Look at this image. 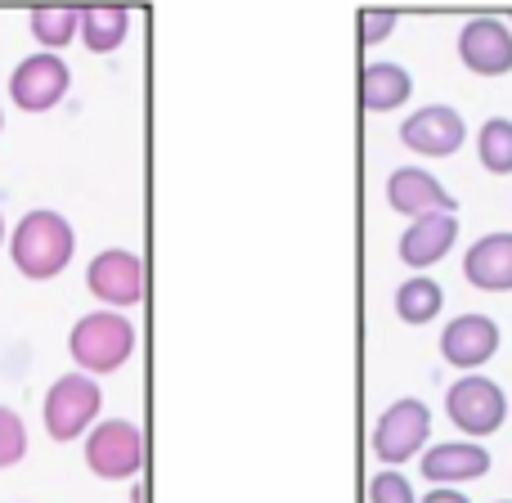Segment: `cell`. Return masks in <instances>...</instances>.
Wrapping results in <instances>:
<instances>
[{
    "label": "cell",
    "instance_id": "ba28073f",
    "mask_svg": "<svg viewBox=\"0 0 512 503\" xmlns=\"http://www.w3.org/2000/svg\"><path fill=\"white\" fill-rule=\"evenodd\" d=\"M400 144L423 158H454V153L468 144V122H463L459 108L450 104H427L414 108L400 126Z\"/></svg>",
    "mask_w": 512,
    "mask_h": 503
},
{
    "label": "cell",
    "instance_id": "6da1fadb",
    "mask_svg": "<svg viewBox=\"0 0 512 503\" xmlns=\"http://www.w3.org/2000/svg\"><path fill=\"white\" fill-rule=\"evenodd\" d=\"M72 252H77V230L68 225V216L50 212V207H36L9 234V261L23 279L45 283L59 279L72 265Z\"/></svg>",
    "mask_w": 512,
    "mask_h": 503
},
{
    "label": "cell",
    "instance_id": "30bf717a",
    "mask_svg": "<svg viewBox=\"0 0 512 503\" xmlns=\"http://www.w3.org/2000/svg\"><path fill=\"white\" fill-rule=\"evenodd\" d=\"M459 63L477 77H504L512 72V27L504 18H472L459 32Z\"/></svg>",
    "mask_w": 512,
    "mask_h": 503
},
{
    "label": "cell",
    "instance_id": "8fae6325",
    "mask_svg": "<svg viewBox=\"0 0 512 503\" xmlns=\"http://www.w3.org/2000/svg\"><path fill=\"white\" fill-rule=\"evenodd\" d=\"M387 203H391V212L414 216V221H418V216H432V212L459 216V198H454L450 189H445L441 180H436L432 171H423V167H396V171H391Z\"/></svg>",
    "mask_w": 512,
    "mask_h": 503
},
{
    "label": "cell",
    "instance_id": "44dd1931",
    "mask_svg": "<svg viewBox=\"0 0 512 503\" xmlns=\"http://www.w3.org/2000/svg\"><path fill=\"white\" fill-rule=\"evenodd\" d=\"M27 459V423L18 409L0 405V472L18 468Z\"/></svg>",
    "mask_w": 512,
    "mask_h": 503
},
{
    "label": "cell",
    "instance_id": "603a6c76",
    "mask_svg": "<svg viewBox=\"0 0 512 503\" xmlns=\"http://www.w3.org/2000/svg\"><path fill=\"white\" fill-rule=\"evenodd\" d=\"M355 32H360V45H382L396 32V14H391V9H369V14H360Z\"/></svg>",
    "mask_w": 512,
    "mask_h": 503
},
{
    "label": "cell",
    "instance_id": "4fadbf2b",
    "mask_svg": "<svg viewBox=\"0 0 512 503\" xmlns=\"http://www.w3.org/2000/svg\"><path fill=\"white\" fill-rule=\"evenodd\" d=\"M423 477L432 486H463V481H481L490 472V450L481 441H441L427 445L423 459H418Z\"/></svg>",
    "mask_w": 512,
    "mask_h": 503
},
{
    "label": "cell",
    "instance_id": "4316f807",
    "mask_svg": "<svg viewBox=\"0 0 512 503\" xmlns=\"http://www.w3.org/2000/svg\"><path fill=\"white\" fill-rule=\"evenodd\" d=\"M499 503H512V499H499Z\"/></svg>",
    "mask_w": 512,
    "mask_h": 503
},
{
    "label": "cell",
    "instance_id": "d6986e66",
    "mask_svg": "<svg viewBox=\"0 0 512 503\" xmlns=\"http://www.w3.org/2000/svg\"><path fill=\"white\" fill-rule=\"evenodd\" d=\"M27 27H32V36L41 41L45 54H59L63 45L77 41L81 9H32V14H27Z\"/></svg>",
    "mask_w": 512,
    "mask_h": 503
},
{
    "label": "cell",
    "instance_id": "484cf974",
    "mask_svg": "<svg viewBox=\"0 0 512 503\" xmlns=\"http://www.w3.org/2000/svg\"><path fill=\"white\" fill-rule=\"evenodd\" d=\"M0 131H5V108H0Z\"/></svg>",
    "mask_w": 512,
    "mask_h": 503
},
{
    "label": "cell",
    "instance_id": "7402d4cb",
    "mask_svg": "<svg viewBox=\"0 0 512 503\" xmlns=\"http://www.w3.org/2000/svg\"><path fill=\"white\" fill-rule=\"evenodd\" d=\"M369 503H418V499H414V486L396 468H382L369 481Z\"/></svg>",
    "mask_w": 512,
    "mask_h": 503
},
{
    "label": "cell",
    "instance_id": "277c9868",
    "mask_svg": "<svg viewBox=\"0 0 512 503\" xmlns=\"http://www.w3.org/2000/svg\"><path fill=\"white\" fill-rule=\"evenodd\" d=\"M427 441H432V409L414 396H400L396 405H387L373 423V459L400 468L409 459H423Z\"/></svg>",
    "mask_w": 512,
    "mask_h": 503
},
{
    "label": "cell",
    "instance_id": "e0dca14e",
    "mask_svg": "<svg viewBox=\"0 0 512 503\" xmlns=\"http://www.w3.org/2000/svg\"><path fill=\"white\" fill-rule=\"evenodd\" d=\"M81 45L90 54H113L122 50V41L131 36V9L122 5H90L81 9Z\"/></svg>",
    "mask_w": 512,
    "mask_h": 503
},
{
    "label": "cell",
    "instance_id": "5b68a950",
    "mask_svg": "<svg viewBox=\"0 0 512 503\" xmlns=\"http://www.w3.org/2000/svg\"><path fill=\"white\" fill-rule=\"evenodd\" d=\"M445 414H450V423L459 427L468 441H481V436H495L499 427H504L508 396L486 373H463V378L445 391Z\"/></svg>",
    "mask_w": 512,
    "mask_h": 503
},
{
    "label": "cell",
    "instance_id": "83f0119b",
    "mask_svg": "<svg viewBox=\"0 0 512 503\" xmlns=\"http://www.w3.org/2000/svg\"><path fill=\"white\" fill-rule=\"evenodd\" d=\"M508 27H512V18H508Z\"/></svg>",
    "mask_w": 512,
    "mask_h": 503
},
{
    "label": "cell",
    "instance_id": "7c38bea8",
    "mask_svg": "<svg viewBox=\"0 0 512 503\" xmlns=\"http://www.w3.org/2000/svg\"><path fill=\"white\" fill-rule=\"evenodd\" d=\"M499 342H504V337H499V324L490 315H459L454 324H445L441 355L454 364V369L477 373L481 364L495 360Z\"/></svg>",
    "mask_w": 512,
    "mask_h": 503
},
{
    "label": "cell",
    "instance_id": "ac0fdd59",
    "mask_svg": "<svg viewBox=\"0 0 512 503\" xmlns=\"http://www.w3.org/2000/svg\"><path fill=\"white\" fill-rule=\"evenodd\" d=\"M445 306V288L436 279H427V274H414V279L400 283L396 292V315L405 319V324H432L436 315H441Z\"/></svg>",
    "mask_w": 512,
    "mask_h": 503
},
{
    "label": "cell",
    "instance_id": "52a82bcc",
    "mask_svg": "<svg viewBox=\"0 0 512 503\" xmlns=\"http://www.w3.org/2000/svg\"><path fill=\"white\" fill-rule=\"evenodd\" d=\"M68 86H72L68 63H63L59 54L36 50V54H27L14 68V77H9V99H14V108H23V113H50V108L68 95Z\"/></svg>",
    "mask_w": 512,
    "mask_h": 503
},
{
    "label": "cell",
    "instance_id": "9a60e30c",
    "mask_svg": "<svg viewBox=\"0 0 512 503\" xmlns=\"http://www.w3.org/2000/svg\"><path fill=\"white\" fill-rule=\"evenodd\" d=\"M463 279L481 292H512V234H486L463 252Z\"/></svg>",
    "mask_w": 512,
    "mask_h": 503
},
{
    "label": "cell",
    "instance_id": "2e32d148",
    "mask_svg": "<svg viewBox=\"0 0 512 503\" xmlns=\"http://www.w3.org/2000/svg\"><path fill=\"white\" fill-rule=\"evenodd\" d=\"M414 95V77L405 63H364L360 72V108L364 113H391Z\"/></svg>",
    "mask_w": 512,
    "mask_h": 503
},
{
    "label": "cell",
    "instance_id": "8992f818",
    "mask_svg": "<svg viewBox=\"0 0 512 503\" xmlns=\"http://www.w3.org/2000/svg\"><path fill=\"white\" fill-rule=\"evenodd\" d=\"M86 468L99 481H131L144 468V432L131 418H104L86 436Z\"/></svg>",
    "mask_w": 512,
    "mask_h": 503
},
{
    "label": "cell",
    "instance_id": "ffe728a7",
    "mask_svg": "<svg viewBox=\"0 0 512 503\" xmlns=\"http://www.w3.org/2000/svg\"><path fill=\"white\" fill-rule=\"evenodd\" d=\"M477 158L490 176H512V122L508 117H490L477 131Z\"/></svg>",
    "mask_w": 512,
    "mask_h": 503
},
{
    "label": "cell",
    "instance_id": "3957f363",
    "mask_svg": "<svg viewBox=\"0 0 512 503\" xmlns=\"http://www.w3.org/2000/svg\"><path fill=\"white\" fill-rule=\"evenodd\" d=\"M99 409H104V391L90 373H63L54 378V387L45 391V432L50 441L68 445L77 436H90V427L99 423Z\"/></svg>",
    "mask_w": 512,
    "mask_h": 503
},
{
    "label": "cell",
    "instance_id": "cb8c5ba5",
    "mask_svg": "<svg viewBox=\"0 0 512 503\" xmlns=\"http://www.w3.org/2000/svg\"><path fill=\"white\" fill-rule=\"evenodd\" d=\"M418 503H472V499L459 495V490H450V486H432V495L418 499Z\"/></svg>",
    "mask_w": 512,
    "mask_h": 503
},
{
    "label": "cell",
    "instance_id": "5bb4252c",
    "mask_svg": "<svg viewBox=\"0 0 512 503\" xmlns=\"http://www.w3.org/2000/svg\"><path fill=\"white\" fill-rule=\"evenodd\" d=\"M459 243V216L450 212H432V216H418L409 221V230L400 234V261L414 265V270H427V265L445 261Z\"/></svg>",
    "mask_w": 512,
    "mask_h": 503
},
{
    "label": "cell",
    "instance_id": "9c48e42d",
    "mask_svg": "<svg viewBox=\"0 0 512 503\" xmlns=\"http://www.w3.org/2000/svg\"><path fill=\"white\" fill-rule=\"evenodd\" d=\"M86 288L104 310H126L144 297V261L126 248H108L86 265Z\"/></svg>",
    "mask_w": 512,
    "mask_h": 503
},
{
    "label": "cell",
    "instance_id": "d4e9b609",
    "mask_svg": "<svg viewBox=\"0 0 512 503\" xmlns=\"http://www.w3.org/2000/svg\"><path fill=\"white\" fill-rule=\"evenodd\" d=\"M0 248H5V216H0Z\"/></svg>",
    "mask_w": 512,
    "mask_h": 503
},
{
    "label": "cell",
    "instance_id": "7a4b0ae2",
    "mask_svg": "<svg viewBox=\"0 0 512 503\" xmlns=\"http://www.w3.org/2000/svg\"><path fill=\"white\" fill-rule=\"evenodd\" d=\"M68 355L77 364V373H90V378L117 373L135 355V324L122 310H90L72 324Z\"/></svg>",
    "mask_w": 512,
    "mask_h": 503
}]
</instances>
